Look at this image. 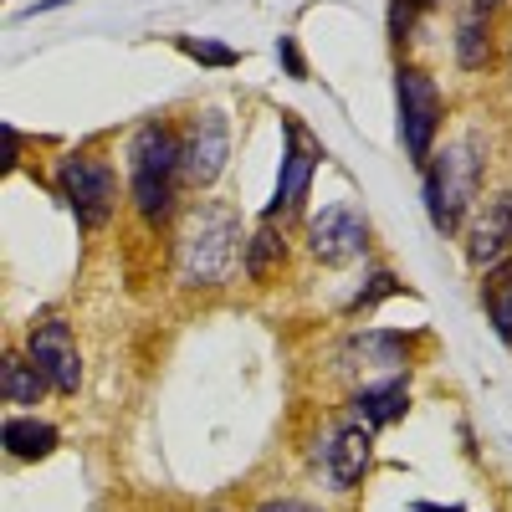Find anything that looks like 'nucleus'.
<instances>
[{"label":"nucleus","instance_id":"nucleus-1","mask_svg":"<svg viewBox=\"0 0 512 512\" xmlns=\"http://www.w3.org/2000/svg\"><path fill=\"white\" fill-rule=\"evenodd\" d=\"M128 185H134V200L144 210V221H164L169 205H175V175H185L180 169V144L175 134H169L164 123H144L134 144H128Z\"/></svg>","mask_w":512,"mask_h":512},{"label":"nucleus","instance_id":"nucleus-2","mask_svg":"<svg viewBox=\"0 0 512 512\" xmlns=\"http://www.w3.org/2000/svg\"><path fill=\"white\" fill-rule=\"evenodd\" d=\"M420 169H425V205H431V221H436L441 236H451L466 221V205L477 195L482 154H477V144H451V149L431 154Z\"/></svg>","mask_w":512,"mask_h":512},{"label":"nucleus","instance_id":"nucleus-3","mask_svg":"<svg viewBox=\"0 0 512 512\" xmlns=\"http://www.w3.org/2000/svg\"><path fill=\"white\" fill-rule=\"evenodd\" d=\"M236 262V216L226 205H205L190 216V231H185V277L200 287L221 282Z\"/></svg>","mask_w":512,"mask_h":512},{"label":"nucleus","instance_id":"nucleus-4","mask_svg":"<svg viewBox=\"0 0 512 512\" xmlns=\"http://www.w3.org/2000/svg\"><path fill=\"white\" fill-rule=\"evenodd\" d=\"M57 185H62V195H67V205H72V216L88 226V231L103 226V221L113 216L118 180H113V169H108L103 159H93V154H72V159H62Z\"/></svg>","mask_w":512,"mask_h":512},{"label":"nucleus","instance_id":"nucleus-5","mask_svg":"<svg viewBox=\"0 0 512 512\" xmlns=\"http://www.w3.org/2000/svg\"><path fill=\"white\" fill-rule=\"evenodd\" d=\"M395 82H400V144L415 164H425L436 144V128H441V93L420 67H400Z\"/></svg>","mask_w":512,"mask_h":512},{"label":"nucleus","instance_id":"nucleus-6","mask_svg":"<svg viewBox=\"0 0 512 512\" xmlns=\"http://www.w3.org/2000/svg\"><path fill=\"white\" fill-rule=\"evenodd\" d=\"M282 175H277V195L267 205V216H297L308 200V185H313V169H318V144L303 134L297 118H282Z\"/></svg>","mask_w":512,"mask_h":512},{"label":"nucleus","instance_id":"nucleus-7","mask_svg":"<svg viewBox=\"0 0 512 512\" xmlns=\"http://www.w3.org/2000/svg\"><path fill=\"white\" fill-rule=\"evenodd\" d=\"M308 246H313L318 262L344 267V262H354V256L369 251V221L359 216L354 205H328L323 216H313V226H308Z\"/></svg>","mask_w":512,"mask_h":512},{"label":"nucleus","instance_id":"nucleus-8","mask_svg":"<svg viewBox=\"0 0 512 512\" xmlns=\"http://www.w3.org/2000/svg\"><path fill=\"white\" fill-rule=\"evenodd\" d=\"M26 354H31V364H36L41 374H47L52 390H62V395L82 390V354H77V344H72V328H67V323H57V318L36 323L31 338H26Z\"/></svg>","mask_w":512,"mask_h":512},{"label":"nucleus","instance_id":"nucleus-9","mask_svg":"<svg viewBox=\"0 0 512 512\" xmlns=\"http://www.w3.org/2000/svg\"><path fill=\"white\" fill-rule=\"evenodd\" d=\"M226 154H231V128H226V118L210 108V113H200L195 123H190V134H185V144H180V169H185V180L190 185H210L226 169Z\"/></svg>","mask_w":512,"mask_h":512},{"label":"nucleus","instance_id":"nucleus-10","mask_svg":"<svg viewBox=\"0 0 512 512\" xmlns=\"http://www.w3.org/2000/svg\"><path fill=\"white\" fill-rule=\"evenodd\" d=\"M323 466L333 487H359L364 472H369V431L364 425H344V431H333L328 451H323Z\"/></svg>","mask_w":512,"mask_h":512},{"label":"nucleus","instance_id":"nucleus-11","mask_svg":"<svg viewBox=\"0 0 512 512\" xmlns=\"http://www.w3.org/2000/svg\"><path fill=\"white\" fill-rule=\"evenodd\" d=\"M507 246H512V190H502L482 210V221L472 226V262L477 267H492Z\"/></svg>","mask_w":512,"mask_h":512},{"label":"nucleus","instance_id":"nucleus-12","mask_svg":"<svg viewBox=\"0 0 512 512\" xmlns=\"http://www.w3.org/2000/svg\"><path fill=\"white\" fill-rule=\"evenodd\" d=\"M0 441H6V451L16 461H41L57 451V431L47 420H31V415H11L6 425H0Z\"/></svg>","mask_w":512,"mask_h":512},{"label":"nucleus","instance_id":"nucleus-13","mask_svg":"<svg viewBox=\"0 0 512 512\" xmlns=\"http://www.w3.org/2000/svg\"><path fill=\"white\" fill-rule=\"evenodd\" d=\"M502 0H466L461 11V26H456V57L461 67H482L487 62V21Z\"/></svg>","mask_w":512,"mask_h":512},{"label":"nucleus","instance_id":"nucleus-14","mask_svg":"<svg viewBox=\"0 0 512 512\" xmlns=\"http://www.w3.org/2000/svg\"><path fill=\"white\" fill-rule=\"evenodd\" d=\"M359 420L369 425V431H374V425H395L405 410H410V384L405 379H390V384H369V390L359 395Z\"/></svg>","mask_w":512,"mask_h":512},{"label":"nucleus","instance_id":"nucleus-15","mask_svg":"<svg viewBox=\"0 0 512 512\" xmlns=\"http://www.w3.org/2000/svg\"><path fill=\"white\" fill-rule=\"evenodd\" d=\"M482 303H487L492 328L502 333V344H512V262L492 267V277H487V287H482Z\"/></svg>","mask_w":512,"mask_h":512},{"label":"nucleus","instance_id":"nucleus-16","mask_svg":"<svg viewBox=\"0 0 512 512\" xmlns=\"http://www.w3.org/2000/svg\"><path fill=\"white\" fill-rule=\"evenodd\" d=\"M41 395H47V374L11 354V359H6V400H11V405H36Z\"/></svg>","mask_w":512,"mask_h":512},{"label":"nucleus","instance_id":"nucleus-17","mask_svg":"<svg viewBox=\"0 0 512 512\" xmlns=\"http://www.w3.org/2000/svg\"><path fill=\"white\" fill-rule=\"evenodd\" d=\"M282 251H287V246H282V236H277L272 226H262V231L251 236V246H246V272H251V277H267V267L277 262Z\"/></svg>","mask_w":512,"mask_h":512},{"label":"nucleus","instance_id":"nucleus-18","mask_svg":"<svg viewBox=\"0 0 512 512\" xmlns=\"http://www.w3.org/2000/svg\"><path fill=\"white\" fill-rule=\"evenodd\" d=\"M175 47H180L185 57H195L200 67H236V62H241L231 47H216V41H200V36H175Z\"/></svg>","mask_w":512,"mask_h":512},{"label":"nucleus","instance_id":"nucleus-19","mask_svg":"<svg viewBox=\"0 0 512 512\" xmlns=\"http://www.w3.org/2000/svg\"><path fill=\"white\" fill-rule=\"evenodd\" d=\"M415 11H420V0H395L390 6V36L405 41V26H415Z\"/></svg>","mask_w":512,"mask_h":512},{"label":"nucleus","instance_id":"nucleus-20","mask_svg":"<svg viewBox=\"0 0 512 512\" xmlns=\"http://www.w3.org/2000/svg\"><path fill=\"white\" fill-rule=\"evenodd\" d=\"M282 67L292 72V77H308V62H303V52H297V36H282Z\"/></svg>","mask_w":512,"mask_h":512},{"label":"nucleus","instance_id":"nucleus-21","mask_svg":"<svg viewBox=\"0 0 512 512\" xmlns=\"http://www.w3.org/2000/svg\"><path fill=\"white\" fill-rule=\"evenodd\" d=\"M262 512H318V507H308V502H267Z\"/></svg>","mask_w":512,"mask_h":512},{"label":"nucleus","instance_id":"nucleus-22","mask_svg":"<svg viewBox=\"0 0 512 512\" xmlns=\"http://www.w3.org/2000/svg\"><path fill=\"white\" fill-rule=\"evenodd\" d=\"M410 512H461V507H425V502H415Z\"/></svg>","mask_w":512,"mask_h":512},{"label":"nucleus","instance_id":"nucleus-23","mask_svg":"<svg viewBox=\"0 0 512 512\" xmlns=\"http://www.w3.org/2000/svg\"><path fill=\"white\" fill-rule=\"evenodd\" d=\"M420 6H436V0H420Z\"/></svg>","mask_w":512,"mask_h":512}]
</instances>
